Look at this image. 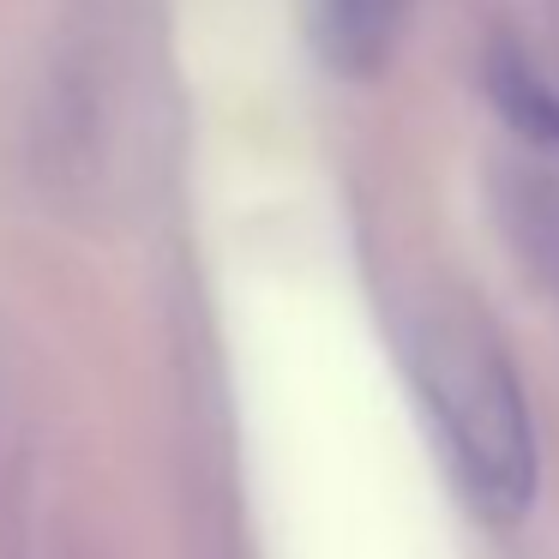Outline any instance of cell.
Listing matches in <instances>:
<instances>
[{
	"instance_id": "2",
	"label": "cell",
	"mask_w": 559,
	"mask_h": 559,
	"mask_svg": "<svg viewBox=\"0 0 559 559\" xmlns=\"http://www.w3.org/2000/svg\"><path fill=\"white\" fill-rule=\"evenodd\" d=\"M409 7L415 0H301L313 61L349 85L379 79L409 31Z\"/></svg>"
},
{
	"instance_id": "3",
	"label": "cell",
	"mask_w": 559,
	"mask_h": 559,
	"mask_svg": "<svg viewBox=\"0 0 559 559\" xmlns=\"http://www.w3.org/2000/svg\"><path fill=\"white\" fill-rule=\"evenodd\" d=\"M487 97L518 139H530L535 151H559V91L535 73L530 55L518 49L487 55Z\"/></svg>"
},
{
	"instance_id": "1",
	"label": "cell",
	"mask_w": 559,
	"mask_h": 559,
	"mask_svg": "<svg viewBox=\"0 0 559 559\" xmlns=\"http://www.w3.org/2000/svg\"><path fill=\"white\" fill-rule=\"evenodd\" d=\"M403 367L463 506L493 530H511L542 487L535 415L511 355L481 319L433 307L403 331Z\"/></svg>"
}]
</instances>
